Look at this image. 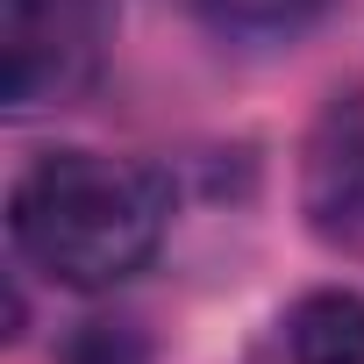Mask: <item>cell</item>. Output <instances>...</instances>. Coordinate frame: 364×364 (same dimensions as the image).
<instances>
[{"mask_svg":"<svg viewBox=\"0 0 364 364\" xmlns=\"http://www.w3.org/2000/svg\"><path fill=\"white\" fill-rule=\"evenodd\" d=\"M164 222H171L164 186L143 164L100 157V150H50L8 193L15 250L79 293H100L143 272L164 243Z\"/></svg>","mask_w":364,"mask_h":364,"instance_id":"obj_1","label":"cell"},{"mask_svg":"<svg viewBox=\"0 0 364 364\" xmlns=\"http://www.w3.org/2000/svg\"><path fill=\"white\" fill-rule=\"evenodd\" d=\"M107 50V0H0V93L8 107L72 100Z\"/></svg>","mask_w":364,"mask_h":364,"instance_id":"obj_2","label":"cell"},{"mask_svg":"<svg viewBox=\"0 0 364 364\" xmlns=\"http://www.w3.org/2000/svg\"><path fill=\"white\" fill-rule=\"evenodd\" d=\"M300 208L321 236L364 229V86L328 93L300 150Z\"/></svg>","mask_w":364,"mask_h":364,"instance_id":"obj_3","label":"cell"},{"mask_svg":"<svg viewBox=\"0 0 364 364\" xmlns=\"http://www.w3.org/2000/svg\"><path fill=\"white\" fill-rule=\"evenodd\" d=\"M286 357L293 364H364V293L321 286L286 314Z\"/></svg>","mask_w":364,"mask_h":364,"instance_id":"obj_4","label":"cell"},{"mask_svg":"<svg viewBox=\"0 0 364 364\" xmlns=\"http://www.w3.org/2000/svg\"><path fill=\"white\" fill-rule=\"evenodd\" d=\"M193 8L222 29H300L321 0H193Z\"/></svg>","mask_w":364,"mask_h":364,"instance_id":"obj_5","label":"cell"}]
</instances>
